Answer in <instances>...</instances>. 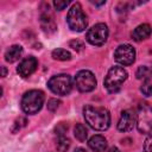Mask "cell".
Returning a JSON list of instances; mask_svg holds the SVG:
<instances>
[{
	"label": "cell",
	"mask_w": 152,
	"mask_h": 152,
	"mask_svg": "<svg viewBox=\"0 0 152 152\" xmlns=\"http://www.w3.org/2000/svg\"><path fill=\"white\" fill-rule=\"evenodd\" d=\"M140 90L145 96H152V83L148 81H145L140 87Z\"/></svg>",
	"instance_id": "obj_20"
},
{
	"label": "cell",
	"mask_w": 152,
	"mask_h": 152,
	"mask_svg": "<svg viewBox=\"0 0 152 152\" xmlns=\"http://www.w3.org/2000/svg\"><path fill=\"white\" fill-rule=\"evenodd\" d=\"M1 70H2V75H1V76H2V77H5V76H6V74H7V69H6L5 66H1Z\"/></svg>",
	"instance_id": "obj_28"
},
{
	"label": "cell",
	"mask_w": 152,
	"mask_h": 152,
	"mask_svg": "<svg viewBox=\"0 0 152 152\" xmlns=\"http://www.w3.org/2000/svg\"><path fill=\"white\" fill-rule=\"evenodd\" d=\"M23 55V48L20 45H12L5 52V59L10 63L18 61Z\"/></svg>",
	"instance_id": "obj_15"
},
{
	"label": "cell",
	"mask_w": 152,
	"mask_h": 152,
	"mask_svg": "<svg viewBox=\"0 0 152 152\" xmlns=\"http://www.w3.org/2000/svg\"><path fill=\"white\" fill-rule=\"evenodd\" d=\"M137 128L142 134H150L152 132V107L142 102L137 110Z\"/></svg>",
	"instance_id": "obj_5"
},
{
	"label": "cell",
	"mask_w": 152,
	"mask_h": 152,
	"mask_svg": "<svg viewBox=\"0 0 152 152\" xmlns=\"http://www.w3.org/2000/svg\"><path fill=\"white\" fill-rule=\"evenodd\" d=\"M44 103V93L42 90L32 89L24 94L21 99V109L26 114H36L38 113Z\"/></svg>",
	"instance_id": "obj_2"
},
{
	"label": "cell",
	"mask_w": 152,
	"mask_h": 152,
	"mask_svg": "<svg viewBox=\"0 0 152 152\" xmlns=\"http://www.w3.org/2000/svg\"><path fill=\"white\" fill-rule=\"evenodd\" d=\"M70 147V140L66 137H59L57 142H56V148L57 152H66Z\"/></svg>",
	"instance_id": "obj_19"
},
{
	"label": "cell",
	"mask_w": 152,
	"mask_h": 152,
	"mask_svg": "<svg viewBox=\"0 0 152 152\" xmlns=\"http://www.w3.org/2000/svg\"><path fill=\"white\" fill-rule=\"evenodd\" d=\"M69 5V1L66 0H55L53 1V6H55V8L57 10V11H62V10H64L66 6Z\"/></svg>",
	"instance_id": "obj_25"
},
{
	"label": "cell",
	"mask_w": 152,
	"mask_h": 152,
	"mask_svg": "<svg viewBox=\"0 0 152 152\" xmlns=\"http://www.w3.org/2000/svg\"><path fill=\"white\" fill-rule=\"evenodd\" d=\"M86 38H87L88 43H90L91 45H96V46L102 45L108 38V27H107V25L103 24V23H99V24L94 25L93 27H90L88 30Z\"/></svg>",
	"instance_id": "obj_8"
},
{
	"label": "cell",
	"mask_w": 152,
	"mask_h": 152,
	"mask_svg": "<svg viewBox=\"0 0 152 152\" xmlns=\"http://www.w3.org/2000/svg\"><path fill=\"white\" fill-rule=\"evenodd\" d=\"M135 124H137V114H134V112L131 109H126L121 113V116L118 122V129L120 132H128L133 129Z\"/></svg>",
	"instance_id": "obj_11"
},
{
	"label": "cell",
	"mask_w": 152,
	"mask_h": 152,
	"mask_svg": "<svg viewBox=\"0 0 152 152\" xmlns=\"http://www.w3.org/2000/svg\"><path fill=\"white\" fill-rule=\"evenodd\" d=\"M69 45H70V48H72V49L76 50V51H82V50L84 49V44H83L81 40H78V39L70 40Z\"/></svg>",
	"instance_id": "obj_22"
},
{
	"label": "cell",
	"mask_w": 152,
	"mask_h": 152,
	"mask_svg": "<svg viewBox=\"0 0 152 152\" xmlns=\"http://www.w3.org/2000/svg\"><path fill=\"white\" fill-rule=\"evenodd\" d=\"M26 125V120L24 119V118H19L15 122H14V125H13V128H12V131L13 132H17L18 129H20L23 126H25Z\"/></svg>",
	"instance_id": "obj_26"
},
{
	"label": "cell",
	"mask_w": 152,
	"mask_h": 152,
	"mask_svg": "<svg viewBox=\"0 0 152 152\" xmlns=\"http://www.w3.org/2000/svg\"><path fill=\"white\" fill-rule=\"evenodd\" d=\"M44 11L40 14V26L42 30L46 33V34H53L57 31V25L56 21L53 19V15L50 12V5L49 4H44Z\"/></svg>",
	"instance_id": "obj_10"
},
{
	"label": "cell",
	"mask_w": 152,
	"mask_h": 152,
	"mask_svg": "<svg viewBox=\"0 0 152 152\" xmlns=\"http://www.w3.org/2000/svg\"><path fill=\"white\" fill-rule=\"evenodd\" d=\"M114 58L121 65H131L135 61V50L129 44H121L116 48Z\"/></svg>",
	"instance_id": "obj_9"
},
{
	"label": "cell",
	"mask_w": 152,
	"mask_h": 152,
	"mask_svg": "<svg viewBox=\"0 0 152 152\" xmlns=\"http://www.w3.org/2000/svg\"><path fill=\"white\" fill-rule=\"evenodd\" d=\"M127 80V71L121 66H112L104 78V87L109 93H116L120 90L122 83Z\"/></svg>",
	"instance_id": "obj_4"
},
{
	"label": "cell",
	"mask_w": 152,
	"mask_h": 152,
	"mask_svg": "<svg viewBox=\"0 0 152 152\" xmlns=\"http://www.w3.org/2000/svg\"><path fill=\"white\" fill-rule=\"evenodd\" d=\"M66 131H68V125H66L65 122L58 124V125L56 126V128H55V132H56V134H58V137H63Z\"/></svg>",
	"instance_id": "obj_21"
},
{
	"label": "cell",
	"mask_w": 152,
	"mask_h": 152,
	"mask_svg": "<svg viewBox=\"0 0 152 152\" xmlns=\"http://www.w3.org/2000/svg\"><path fill=\"white\" fill-rule=\"evenodd\" d=\"M37 66H38V61L36 59V57L28 56L20 62V64L17 68V71L21 77H28L37 70Z\"/></svg>",
	"instance_id": "obj_12"
},
{
	"label": "cell",
	"mask_w": 152,
	"mask_h": 152,
	"mask_svg": "<svg viewBox=\"0 0 152 152\" xmlns=\"http://www.w3.org/2000/svg\"><path fill=\"white\" fill-rule=\"evenodd\" d=\"M75 84L76 88L82 93H88L95 89L96 87V78L94 74L89 70H80L75 76Z\"/></svg>",
	"instance_id": "obj_7"
},
{
	"label": "cell",
	"mask_w": 152,
	"mask_h": 152,
	"mask_svg": "<svg viewBox=\"0 0 152 152\" xmlns=\"http://www.w3.org/2000/svg\"><path fill=\"white\" fill-rule=\"evenodd\" d=\"M74 135L78 141L83 142L88 137V131L82 124H76V126L74 127Z\"/></svg>",
	"instance_id": "obj_16"
},
{
	"label": "cell",
	"mask_w": 152,
	"mask_h": 152,
	"mask_svg": "<svg viewBox=\"0 0 152 152\" xmlns=\"http://www.w3.org/2000/svg\"><path fill=\"white\" fill-rule=\"evenodd\" d=\"M152 75V69H150L148 66L146 65H141L138 68L137 72H135V76L138 80H144V81H148V78L151 77Z\"/></svg>",
	"instance_id": "obj_18"
},
{
	"label": "cell",
	"mask_w": 152,
	"mask_h": 152,
	"mask_svg": "<svg viewBox=\"0 0 152 152\" xmlns=\"http://www.w3.org/2000/svg\"><path fill=\"white\" fill-rule=\"evenodd\" d=\"M108 152H120V150H119L118 147H115V146H113V147H110V148L108 150Z\"/></svg>",
	"instance_id": "obj_27"
},
{
	"label": "cell",
	"mask_w": 152,
	"mask_h": 152,
	"mask_svg": "<svg viewBox=\"0 0 152 152\" xmlns=\"http://www.w3.org/2000/svg\"><path fill=\"white\" fill-rule=\"evenodd\" d=\"M59 104H61V101L59 100H57V99H50L49 102H48V109L51 110V112H55L58 108Z\"/></svg>",
	"instance_id": "obj_23"
},
{
	"label": "cell",
	"mask_w": 152,
	"mask_h": 152,
	"mask_svg": "<svg viewBox=\"0 0 152 152\" xmlns=\"http://www.w3.org/2000/svg\"><path fill=\"white\" fill-rule=\"evenodd\" d=\"M88 145L94 152H103L107 148V140H106L104 137H102L100 134H96V135H93L89 139Z\"/></svg>",
	"instance_id": "obj_14"
},
{
	"label": "cell",
	"mask_w": 152,
	"mask_h": 152,
	"mask_svg": "<svg viewBox=\"0 0 152 152\" xmlns=\"http://www.w3.org/2000/svg\"><path fill=\"white\" fill-rule=\"evenodd\" d=\"M144 151L145 152H152V132L147 135L144 142Z\"/></svg>",
	"instance_id": "obj_24"
},
{
	"label": "cell",
	"mask_w": 152,
	"mask_h": 152,
	"mask_svg": "<svg viewBox=\"0 0 152 152\" xmlns=\"http://www.w3.org/2000/svg\"><path fill=\"white\" fill-rule=\"evenodd\" d=\"M48 87L53 94L64 96V95H68L71 91L72 81H71V77L69 75L61 74V75L52 76L48 82Z\"/></svg>",
	"instance_id": "obj_6"
},
{
	"label": "cell",
	"mask_w": 152,
	"mask_h": 152,
	"mask_svg": "<svg viewBox=\"0 0 152 152\" xmlns=\"http://www.w3.org/2000/svg\"><path fill=\"white\" fill-rule=\"evenodd\" d=\"M75 152H87L84 148H81V147H78V148H76L75 150Z\"/></svg>",
	"instance_id": "obj_29"
},
{
	"label": "cell",
	"mask_w": 152,
	"mask_h": 152,
	"mask_svg": "<svg viewBox=\"0 0 152 152\" xmlns=\"http://www.w3.org/2000/svg\"><path fill=\"white\" fill-rule=\"evenodd\" d=\"M66 23L69 25V27L72 31L76 32H82L87 28L88 26V20H87V15L82 10V6L76 2L71 6V8L68 12L66 15Z\"/></svg>",
	"instance_id": "obj_3"
},
{
	"label": "cell",
	"mask_w": 152,
	"mask_h": 152,
	"mask_svg": "<svg viewBox=\"0 0 152 152\" xmlns=\"http://www.w3.org/2000/svg\"><path fill=\"white\" fill-rule=\"evenodd\" d=\"M151 32H152V28L148 24H141L134 28V31L132 32V38L135 42H141L148 38L151 36Z\"/></svg>",
	"instance_id": "obj_13"
},
{
	"label": "cell",
	"mask_w": 152,
	"mask_h": 152,
	"mask_svg": "<svg viewBox=\"0 0 152 152\" xmlns=\"http://www.w3.org/2000/svg\"><path fill=\"white\" fill-rule=\"evenodd\" d=\"M83 116L86 122L95 131H104L110 125L109 112L103 107L87 104L83 108Z\"/></svg>",
	"instance_id": "obj_1"
},
{
	"label": "cell",
	"mask_w": 152,
	"mask_h": 152,
	"mask_svg": "<svg viewBox=\"0 0 152 152\" xmlns=\"http://www.w3.org/2000/svg\"><path fill=\"white\" fill-rule=\"evenodd\" d=\"M51 55H52V58L57 61H69L71 58V53L65 49H55Z\"/></svg>",
	"instance_id": "obj_17"
}]
</instances>
